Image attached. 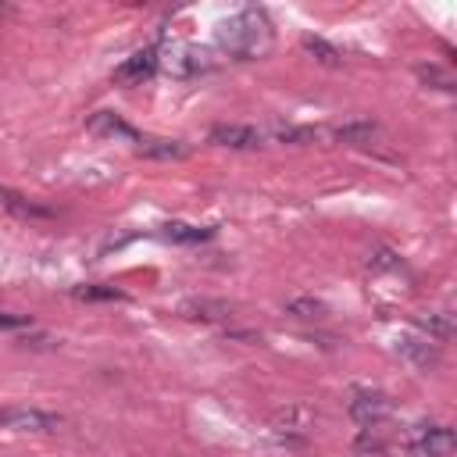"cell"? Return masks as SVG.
<instances>
[{
  "label": "cell",
  "instance_id": "6da1fadb",
  "mask_svg": "<svg viewBox=\"0 0 457 457\" xmlns=\"http://www.w3.org/2000/svg\"><path fill=\"white\" fill-rule=\"evenodd\" d=\"M275 46V29L271 18L261 7H243L228 21L218 25V50L228 54L232 61H261Z\"/></svg>",
  "mask_w": 457,
  "mask_h": 457
},
{
  "label": "cell",
  "instance_id": "7a4b0ae2",
  "mask_svg": "<svg viewBox=\"0 0 457 457\" xmlns=\"http://www.w3.org/2000/svg\"><path fill=\"white\" fill-rule=\"evenodd\" d=\"M214 61L207 50L186 43V39H168L161 50H157V71H168L171 79H196L204 71H211Z\"/></svg>",
  "mask_w": 457,
  "mask_h": 457
},
{
  "label": "cell",
  "instance_id": "3957f363",
  "mask_svg": "<svg viewBox=\"0 0 457 457\" xmlns=\"http://www.w3.org/2000/svg\"><path fill=\"white\" fill-rule=\"evenodd\" d=\"M61 414L39 407H0V428L7 432H57Z\"/></svg>",
  "mask_w": 457,
  "mask_h": 457
},
{
  "label": "cell",
  "instance_id": "277c9868",
  "mask_svg": "<svg viewBox=\"0 0 457 457\" xmlns=\"http://www.w3.org/2000/svg\"><path fill=\"white\" fill-rule=\"evenodd\" d=\"M453 446H457V436L446 425H421L418 436L407 443V450L418 457H450Z\"/></svg>",
  "mask_w": 457,
  "mask_h": 457
},
{
  "label": "cell",
  "instance_id": "5b68a950",
  "mask_svg": "<svg viewBox=\"0 0 457 457\" xmlns=\"http://www.w3.org/2000/svg\"><path fill=\"white\" fill-rule=\"evenodd\" d=\"M154 71H157V50L154 46H143V50H136V54H129L118 68H114V82L118 86H143L146 79H154Z\"/></svg>",
  "mask_w": 457,
  "mask_h": 457
},
{
  "label": "cell",
  "instance_id": "8992f818",
  "mask_svg": "<svg viewBox=\"0 0 457 457\" xmlns=\"http://www.w3.org/2000/svg\"><path fill=\"white\" fill-rule=\"evenodd\" d=\"M389 414H393V400L378 389H357L353 400H350V418L361 421V425H378Z\"/></svg>",
  "mask_w": 457,
  "mask_h": 457
},
{
  "label": "cell",
  "instance_id": "52a82bcc",
  "mask_svg": "<svg viewBox=\"0 0 457 457\" xmlns=\"http://www.w3.org/2000/svg\"><path fill=\"white\" fill-rule=\"evenodd\" d=\"M211 143L228 146V150H257V146H264V132L253 125H214Z\"/></svg>",
  "mask_w": 457,
  "mask_h": 457
},
{
  "label": "cell",
  "instance_id": "ba28073f",
  "mask_svg": "<svg viewBox=\"0 0 457 457\" xmlns=\"http://www.w3.org/2000/svg\"><path fill=\"white\" fill-rule=\"evenodd\" d=\"M396 353L414 368H432L439 361V343H432L428 336H400Z\"/></svg>",
  "mask_w": 457,
  "mask_h": 457
},
{
  "label": "cell",
  "instance_id": "9c48e42d",
  "mask_svg": "<svg viewBox=\"0 0 457 457\" xmlns=\"http://www.w3.org/2000/svg\"><path fill=\"white\" fill-rule=\"evenodd\" d=\"M86 129L93 132V136H118V139H129V143H139V132L129 125V121H121L114 111H96V114H89V121H86Z\"/></svg>",
  "mask_w": 457,
  "mask_h": 457
},
{
  "label": "cell",
  "instance_id": "30bf717a",
  "mask_svg": "<svg viewBox=\"0 0 457 457\" xmlns=\"http://www.w3.org/2000/svg\"><path fill=\"white\" fill-rule=\"evenodd\" d=\"M136 154L143 157H157V161H182L189 157V146L182 139H161V136H139Z\"/></svg>",
  "mask_w": 457,
  "mask_h": 457
},
{
  "label": "cell",
  "instance_id": "8fae6325",
  "mask_svg": "<svg viewBox=\"0 0 457 457\" xmlns=\"http://www.w3.org/2000/svg\"><path fill=\"white\" fill-rule=\"evenodd\" d=\"M0 207L11 211V214H18V218H50V207L32 204L29 196H21V193L11 189V186H0Z\"/></svg>",
  "mask_w": 457,
  "mask_h": 457
},
{
  "label": "cell",
  "instance_id": "7c38bea8",
  "mask_svg": "<svg viewBox=\"0 0 457 457\" xmlns=\"http://www.w3.org/2000/svg\"><path fill=\"white\" fill-rule=\"evenodd\" d=\"M161 236L171 243H207L214 236V228L211 225H189V221H164Z\"/></svg>",
  "mask_w": 457,
  "mask_h": 457
},
{
  "label": "cell",
  "instance_id": "4fadbf2b",
  "mask_svg": "<svg viewBox=\"0 0 457 457\" xmlns=\"http://www.w3.org/2000/svg\"><path fill=\"white\" fill-rule=\"evenodd\" d=\"M182 314L196 318V321H225L228 318V303H221V300H186Z\"/></svg>",
  "mask_w": 457,
  "mask_h": 457
},
{
  "label": "cell",
  "instance_id": "5bb4252c",
  "mask_svg": "<svg viewBox=\"0 0 457 457\" xmlns=\"http://www.w3.org/2000/svg\"><path fill=\"white\" fill-rule=\"evenodd\" d=\"M418 328L421 336H428L432 343H443L453 336V318L446 311H436V314H418Z\"/></svg>",
  "mask_w": 457,
  "mask_h": 457
},
{
  "label": "cell",
  "instance_id": "9a60e30c",
  "mask_svg": "<svg viewBox=\"0 0 457 457\" xmlns=\"http://www.w3.org/2000/svg\"><path fill=\"white\" fill-rule=\"evenodd\" d=\"M303 50H307L318 64H325V68H343V54H339L332 43H325L321 36H303Z\"/></svg>",
  "mask_w": 457,
  "mask_h": 457
},
{
  "label": "cell",
  "instance_id": "2e32d148",
  "mask_svg": "<svg viewBox=\"0 0 457 457\" xmlns=\"http://www.w3.org/2000/svg\"><path fill=\"white\" fill-rule=\"evenodd\" d=\"M375 136H378V129H375L371 121H353V125H343V129L336 132V139L346 143V146H371Z\"/></svg>",
  "mask_w": 457,
  "mask_h": 457
},
{
  "label": "cell",
  "instance_id": "e0dca14e",
  "mask_svg": "<svg viewBox=\"0 0 457 457\" xmlns=\"http://www.w3.org/2000/svg\"><path fill=\"white\" fill-rule=\"evenodd\" d=\"M71 296H75V300H125V293H121L118 286H104V282L71 286Z\"/></svg>",
  "mask_w": 457,
  "mask_h": 457
},
{
  "label": "cell",
  "instance_id": "ac0fdd59",
  "mask_svg": "<svg viewBox=\"0 0 457 457\" xmlns=\"http://www.w3.org/2000/svg\"><path fill=\"white\" fill-rule=\"evenodd\" d=\"M325 303L321 300H314V296H296V300H289L286 303V314H293V318H303V321H311V318H325Z\"/></svg>",
  "mask_w": 457,
  "mask_h": 457
},
{
  "label": "cell",
  "instance_id": "d6986e66",
  "mask_svg": "<svg viewBox=\"0 0 457 457\" xmlns=\"http://www.w3.org/2000/svg\"><path fill=\"white\" fill-rule=\"evenodd\" d=\"M414 71H418V79H421V82H436V86H439V89H446V93L453 89V75H450V71H443L439 64H418Z\"/></svg>",
  "mask_w": 457,
  "mask_h": 457
},
{
  "label": "cell",
  "instance_id": "ffe728a7",
  "mask_svg": "<svg viewBox=\"0 0 457 457\" xmlns=\"http://www.w3.org/2000/svg\"><path fill=\"white\" fill-rule=\"evenodd\" d=\"M357 453H378V450H386V439L378 436V428L375 425H368V428H361V436H357Z\"/></svg>",
  "mask_w": 457,
  "mask_h": 457
},
{
  "label": "cell",
  "instance_id": "44dd1931",
  "mask_svg": "<svg viewBox=\"0 0 457 457\" xmlns=\"http://www.w3.org/2000/svg\"><path fill=\"white\" fill-rule=\"evenodd\" d=\"M371 268H375V271H396V268H400V257H396L393 250H378V253L371 257Z\"/></svg>",
  "mask_w": 457,
  "mask_h": 457
},
{
  "label": "cell",
  "instance_id": "7402d4cb",
  "mask_svg": "<svg viewBox=\"0 0 457 457\" xmlns=\"http://www.w3.org/2000/svg\"><path fill=\"white\" fill-rule=\"evenodd\" d=\"M32 318L29 314H11V311H0V328H29Z\"/></svg>",
  "mask_w": 457,
  "mask_h": 457
}]
</instances>
